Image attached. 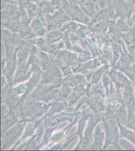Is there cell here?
<instances>
[{"label":"cell","instance_id":"6da1fadb","mask_svg":"<svg viewBox=\"0 0 135 151\" xmlns=\"http://www.w3.org/2000/svg\"><path fill=\"white\" fill-rule=\"evenodd\" d=\"M113 1L117 16L122 18H126L131 15L130 12H131V9H129L128 4L123 0H113Z\"/></svg>","mask_w":135,"mask_h":151},{"label":"cell","instance_id":"7a4b0ae2","mask_svg":"<svg viewBox=\"0 0 135 151\" xmlns=\"http://www.w3.org/2000/svg\"><path fill=\"white\" fill-rule=\"evenodd\" d=\"M53 18L58 25H62L71 20L70 17L63 10H59L55 12Z\"/></svg>","mask_w":135,"mask_h":151},{"label":"cell","instance_id":"3957f363","mask_svg":"<svg viewBox=\"0 0 135 151\" xmlns=\"http://www.w3.org/2000/svg\"><path fill=\"white\" fill-rule=\"evenodd\" d=\"M80 5L81 9L90 18H94L95 16L96 12L94 4L91 1L79 4Z\"/></svg>","mask_w":135,"mask_h":151},{"label":"cell","instance_id":"277c9868","mask_svg":"<svg viewBox=\"0 0 135 151\" xmlns=\"http://www.w3.org/2000/svg\"><path fill=\"white\" fill-rule=\"evenodd\" d=\"M31 27L36 33L43 34L45 31V26H43L41 20L38 18L33 20L31 23Z\"/></svg>","mask_w":135,"mask_h":151},{"label":"cell","instance_id":"5b68a950","mask_svg":"<svg viewBox=\"0 0 135 151\" xmlns=\"http://www.w3.org/2000/svg\"><path fill=\"white\" fill-rule=\"evenodd\" d=\"M56 7L53 5L52 3H46L44 4L43 6L42 9L44 13L46 15H49L50 13H53L54 14V10H55Z\"/></svg>","mask_w":135,"mask_h":151},{"label":"cell","instance_id":"8992f818","mask_svg":"<svg viewBox=\"0 0 135 151\" xmlns=\"http://www.w3.org/2000/svg\"><path fill=\"white\" fill-rule=\"evenodd\" d=\"M117 27L121 31H127L128 30V26L123 21L119 20L118 21Z\"/></svg>","mask_w":135,"mask_h":151},{"label":"cell","instance_id":"52a82bcc","mask_svg":"<svg viewBox=\"0 0 135 151\" xmlns=\"http://www.w3.org/2000/svg\"><path fill=\"white\" fill-rule=\"evenodd\" d=\"M126 36V40L129 42H131L132 41H133V40L135 39V35L132 33H130L129 34L125 35Z\"/></svg>","mask_w":135,"mask_h":151},{"label":"cell","instance_id":"ba28073f","mask_svg":"<svg viewBox=\"0 0 135 151\" xmlns=\"http://www.w3.org/2000/svg\"><path fill=\"white\" fill-rule=\"evenodd\" d=\"M21 5H25V4L29 2V0H18Z\"/></svg>","mask_w":135,"mask_h":151},{"label":"cell","instance_id":"9c48e42d","mask_svg":"<svg viewBox=\"0 0 135 151\" xmlns=\"http://www.w3.org/2000/svg\"><path fill=\"white\" fill-rule=\"evenodd\" d=\"M49 1H51V2H52V1H55V0H48Z\"/></svg>","mask_w":135,"mask_h":151}]
</instances>
